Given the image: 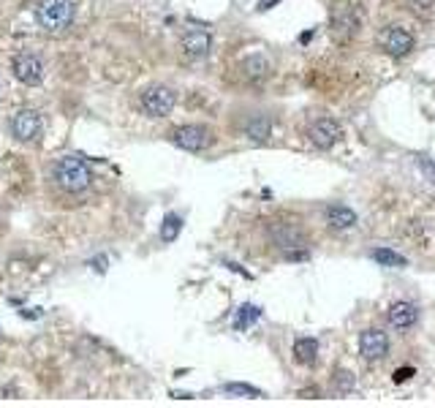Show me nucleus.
Returning a JSON list of instances; mask_svg holds the SVG:
<instances>
[{
    "label": "nucleus",
    "instance_id": "obj_1",
    "mask_svg": "<svg viewBox=\"0 0 435 408\" xmlns=\"http://www.w3.org/2000/svg\"><path fill=\"white\" fill-rule=\"evenodd\" d=\"M52 182L57 191L76 196V193H85L93 185V169L87 167V161H82L76 155H63V158L54 161Z\"/></svg>",
    "mask_w": 435,
    "mask_h": 408
},
{
    "label": "nucleus",
    "instance_id": "obj_2",
    "mask_svg": "<svg viewBox=\"0 0 435 408\" xmlns=\"http://www.w3.org/2000/svg\"><path fill=\"white\" fill-rule=\"evenodd\" d=\"M33 19L47 36H63L76 19V6L71 0H39L33 8Z\"/></svg>",
    "mask_w": 435,
    "mask_h": 408
},
{
    "label": "nucleus",
    "instance_id": "obj_3",
    "mask_svg": "<svg viewBox=\"0 0 435 408\" xmlns=\"http://www.w3.org/2000/svg\"><path fill=\"white\" fill-rule=\"evenodd\" d=\"M267 234H270L272 245H275L277 250H283V256H286L288 261H302V259H308L310 239L299 229V224L286 221V218H277V221L270 224Z\"/></svg>",
    "mask_w": 435,
    "mask_h": 408
},
{
    "label": "nucleus",
    "instance_id": "obj_4",
    "mask_svg": "<svg viewBox=\"0 0 435 408\" xmlns=\"http://www.w3.org/2000/svg\"><path fill=\"white\" fill-rule=\"evenodd\" d=\"M169 139H171V144H177L180 150H188V153H202L215 142V136L207 125H193V122L174 128L169 133Z\"/></svg>",
    "mask_w": 435,
    "mask_h": 408
},
{
    "label": "nucleus",
    "instance_id": "obj_5",
    "mask_svg": "<svg viewBox=\"0 0 435 408\" xmlns=\"http://www.w3.org/2000/svg\"><path fill=\"white\" fill-rule=\"evenodd\" d=\"M44 131V115L39 109H19L11 117V136L22 144H30L41 136Z\"/></svg>",
    "mask_w": 435,
    "mask_h": 408
},
{
    "label": "nucleus",
    "instance_id": "obj_6",
    "mask_svg": "<svg viewBox=\"0 0 435 408\" xmlns=\"http://www.w3.org/2000/svg\"><path fill=\"white\" fill-rule=\"evenodd\" d=\"M379 44L386 55H392V58H405V55L414 52L416 39H414L405 28H400V25H386L379 33Z\"/></svg>",
    "mask_w": 435,
    "mask_h": 408
},
{
    "label": "nucleus",
    "instance_id": "obj_7",
    "mask_svg": "<svg viewBox=\"0 0 435 408\" xmlns=\"http://www.w3.org/2000/svg\"><path fill=\"white\" fill-rule=\"evenodd\" d=\"M139 104H142V112H145V115L166 117L174 109V104H177V93H174L171 87H166V85H153V87H147V90L142 93Z\"/></svg>",
    "mask_w": 435,
    "mask_h": 408
},
{
    "label": "nucleus",
    "instance_id": "obj_8",
    "mask_svg": "<svg viewBox=\"0 0 435 408\" xmlns=\"http://www.w3.org/2000/svg\"><path fill=\"white\" fill-rule=\"evenodd\" d=\"M329 30H332V39H335L337 44L351 41V39L357 36V30H359V17H357V11H354L348 3L335 6L332 17H329Z\"/></svg>",
    "mask_w": 435,
    "mask_h": 408
},
{
    "label": "nucleus",
    "instance_id": "obj_9",
    "mask_svg": "<svg viewBox=\"0 0 435 408\" xmlns=\"http://www.w3.org/2000/svg\"><path fill=\"white\" fill-rule=\"evenodd\" d=\"M308 136H310V142H313L319 150H332V147L343 139V125H340L337 120H332V117H319V120L310 122Z\"/></svg>",
    "mask_w": 435,
    "mask_h": 408
},
{
    "label": "nucleus",
    "instance_id": "obj_10",
    "mask_svg": "<svg viewBox=\"0 0 435 408\" xmlns=\"http://www.w3.org/2000/svg\"><path fill=\"white\" fill-rule=\"evenodd\" d=\"M180 47H182V55L188 60H202L207 58L210 50H213V36L207 30H202V28H193V30L182 33Z\"/></svg>",
    "mask_w": 435,
    "mask_h": 408
},
{
    "label": "nucleus",
    "instance_id": "obj_11",
    "mask_svg": "<svg viewBox=\"0 0 435 408\" xmlns=\"http://www.w3.org/2000/svg\"><path fill=\"white\" fill-rule=\"evenodd\" d=\"M11 71L22 85H41L44 82V63L36 55H17L11 60Z\"/></svg>",
    "mask_w": 435,
    "mask_h": 408
},
{
    "label": "nucleus",
    "instance_id": "obj_12",
    "mask_svg": "<svg viewBox=\"0 0 435 408\" xmlns=\"http://www.w3.org/2000/svg\"><path fill=\"white\" fill-rule=\"evenodd\" d=\"M386 321H389V327L397 330V332L411 330V327L419 321V308H416L414 302H408V299H400V302L389 305V310H386Z\"/></svg>",
    "mask_w": 435,
    "mask_h": 408
},
{
    "label": "nucleus",
    "instance_id": "obj_13",
    "mask_svg": "<svg viewBox=\"0 0 435 408\" xmlns=\"http://www.w3.org/2000/svg\"><path fill=\"white\" fill-rule=\"evenodd\" d=\"M359 354L368 362H379L389 354V335L381 330H365L359 335Z\"/></svg>",
    "mask_w": 435,
    "mask_h": 408
},
{
    "label": "nucleus",
    "instance_id": "obj_14",
    "mask_svg": "<svg viewBox=\"0 0 435 408\" xmlns=\"http://www.w3.org/2000/svg\"><path fill=\"white\" fill-rule=\"evenodd\" d=\"M272 71V63L264 55H248V58L240 63V74H242V79L248 82V85H259V82H264L267 76H270Z\"/></svg>",
    "mask_w": 435,
    "mask_h": 408
},
{
    "label": "nucleus",
    "instance_id": "obj_15",
    "mask_svg": "<svg viewBox=\"0 0 435 408\" xmlns=\"http://www.w3.org/2000/svg\"><path fill=\"white\" fill-rule=\"evenodd\" d=\"M324 215H326V224H329L332 229H337V232H346V229L357 226V213H354L351 207H346V204H329L324 210Z\"/></svg>",
    "mask_w": 435,
    "mask_h": 408
},
{
    "label": "nucleus",
    "instance_id": "obj_16",
    "mask_svg": "<svg viewBox=\"0 0 435 408\" xmlns=\"http://www.w3.org/2000/svg\"><path fill=\"white\" fill-rule=\"evenodd\" d=\"M294 359L299 365H305V367L316 365V359H319V341L316 338H299L294 343Z\"/></svg>",
    "mask_w": 435,
    "mask_h": 408
},
{
    "label": "nucleus",
    "instance_id": "obj_17",
    "mask_svg": "<svg viewBox=\"0 0 435 408\" xmlns=\"http://www.w3.org/2000/svg\"><path fill=\"white\" fill-rule=\"evenodd\" d=\"M354 384H357L354 373H348V370H337V373L332 376V395L346 398V395H351V392H354Z\"/></svg>",
    "mask_w": 435,
    "mask_h": 408
},
{
    "label": "nucleus",
    "instance_id": "obj_18",
    "mask_svg": "<svg viewBox=\"0 0 435 408\" xmlns=\"http://www.w3.org/2000/svg\"><path fill=\"white\" fill-rule=\"evenodd\" d=\"M270 117L264 115H256L248 125H245V133L253 139V142H264V139H270Z\"/></svg>",
    "mask_w": 435,
    "mask_h": 408
},
{
    "label": "nucleus",
    "instance_id": "obj_19",
    "mask_svg": "<svg viewBox=\"0 0 435 408\" xmlns=\"http://www.w3.org/2000/svg\"><path fill=\"white\" fill-rule=\"evenodd\" d=\"M180 232H182V218L177 213H169L161 224V239L163 242H174L180 237Z\"/></svg>",
    "mask_w": 435,
    "mask_h": 408
},
{
    "label": "nucleus",
    "instance_id": "obj_20",
    "mask_svg": "<svg viewBox=\"0 0 435 408\" xmlns=\"http://www.w3.org/2000/svg\"><path fill=\"white\" fill-rule=\"evenodd\" d=\"M405 8L416 19H435V0H405Z\"/></svg>",
    "mask_w": 435,
    "mask_h": 408
},
{
    "label": "nucleus",
    "instance_id": "obj_21",
    "mask_svg": "<svg viewBox=\"0 0 435 408\" xmlns=\"http://www.w3.org/2000/svg\"><path fill=\"white\" fill-rule=\"evenodd\" d=\"M259 316H262V310H259L256 305H242L240 313H237V319H234V327H237V330H248Z\"/></svg>",
    "mask_w": 435,
    "mask_h": 408
},
{
    "label": "nucleus",
    "instance_id": "obj_22",
    "mask_svg": "<svg viewBox=\"0 0 435 408\" xmlns=\"http://www.w3.org/2000/svg\"><path fill=\"white\" fill-rule=\"evenodd\" d=\"M370 256H373L379 264H383V267H403V264H405V259H403L400 253L389 250V248H376Z\"/></svg>",
    "mask_w": 435,
    "mask_h": 408
},
{
    "label": "nucleus",
    "instance_id": "obj_23",
    "mask_svg": "<svg viewBox=\"0 0 435 408\" xmlns=\"http://www.w3.org/2000/svg\"><path fill=\"white\" fill-rule=\"evenodd\" d=\"M223 392H229V395H242V398H262V392H259L256 387H251V384H226Z\"/></svg>",
    "mask_w": 435,
    "mask_h": 408
},
{
    "label": "nucleus",
    "instance_id": "obj_24",
    "mask_svg": "<svg viewBox=\"0 0 435 408\" xmlns=\"http://www.w3.org/2000/svg\"><path fill=\"white\" fill-rule=\"evenodd\" d=\"M411 376H414V367H400V370H394V384H403Z\"/></svg>",
    "mask_w": 435,
    "mask_h": 408
},
{
    "label": "nucleus",
    "instance_id": "obj_25",
    "mask_svg": "<svg viewBox=\"0 0 435 408\" xmlns=\"http://www.w3.org/2000/svg\"><path fill=\"white\" fill-rule=\"evenodd\" d=\"M19 316H22V319H41V316H44V310H41V308H33V310H19Z\"/></svg>",
    "mask_w": 435,
    "mask_h": 408
},
{
    "label": "nucleus",
    "instance_id": "obj_26",
    "mask_svg": "<svg viewBox=\"0 0 435 408\" xmlns=\"http://www.w3.org/2000/svg\"><path fill=\"white\" fill-rule=\"evenodd\" d=\"M275 3H280V0H259V11H267V8H272Z\"/></svg>",
    "mask_w": 435,
    "mask_h": 408
},
{
    "label": "nucleus",
    "instance_id": "obj_27",
    "mask_svg": "<svg viewBox=\"0 0 435 408\" xmlns=\"http://www.w3.org/2000/svg\"><path fill=\"white\" fill-rule=\"evenodd\" d=\"M310 39H313V30H310V33H302V36H299V41H302V44H305V41H310Z\"/></svg>",
    "mask_w": 435,
    "mask_h": 408
}]
</instances>
